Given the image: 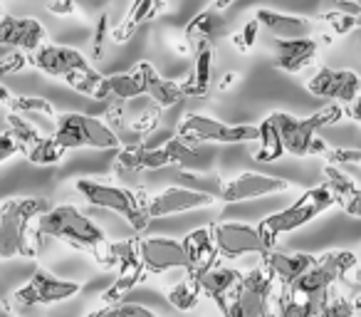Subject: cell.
I'll use <instances>...</instances> for the list:
<instances>
[{"instance_id":"1","label":"cell","mask_w":361,"mask_h":317,"mask_svg":"<svg viewBox=\"0 0 361 317\" xmlns=\"http://www.w3.org/2000/svg\"><path fill=\"white\" fill-rule=\"evenodd\" d=\"M37 236L57 238V241L67 243L77 251L90 253L94 261L109 246L104 231L75 206H57L42 213L40 221H37Z\"/></svg>"},{"instance_id":"2","label":"cell","mask_w":361,"mask_h":317,"mask_svg":"<svg viewBox=\"0 0 361 317\" xmlns=\"http://www.w3.org/2000/svg\"><path fill=\"white\" fill-rule=\"evenodd\" d=\"M47 211L40 198H8L0 208V256L6 258H35L37 246L30 238L32 218Z\"/></svg>"},{"instance_id":"3","label":"cell","mask_w":361,"mask_h":317,"mask_svg":"<svg viewBox=\"0 0 361 317\" xmlns=\"http://www.w3.org/2000/svg\"><path fill=\"white\" fill-rule=\"evenodd\" d=\"M344 107L341 102L336 104L324 107L317 114L307 116V119H297L292 114H285V112H272V119H275L277 129L282 134V141H285L287 154L292 156H317V154H326L324 141L314 139V134L324 126H331L336 121L344 119Z\"/></svg>"},{"instance_id":"4","label":"cell","mask_w":361,"mask_h":317,"mask_svg":"<svg viewBox=\"0 0 361 317\" xmlns=\"http://www.w3.org/2000/svg\"><path fill=\"white\" fill-rule=\"evenodd\" d=\"M77 191L92 203V206L106 208V211L121 213L134 231H144L151 221L149 198L144 191H131L124 186H111V184H99L94 179H77Z\"/></svg>"},{"instance_id":"5","label":"cell","mask_w":361,"mask_h":317,"mask_svg":"<svg viewBox=\"0 0 361 317\" xmlns=\"http://www.w3.org/2000/svg\"><path fill=\"white\" fill-rule=\"evenodd\" d=\"M331 206H336V196L329 189V184L324 181V184H319V186H314V189H310V191L302 193L292 206H287V208H282V211L272 213V216L262 218L260 228L267 236V241L275 246L277 236H282V233H292V231H297V228L307 226V223L314 221L317 216H322L324 211H329Z\"/></svg>"},{"instance_id":"6","label":"cell","mask_w":361,"mask_h":317,"mask_svg":"<svg viewBox=\"0 0 361 317\" xmlns=\"http://www.w3.org/2000/svg\"><path fill=\"white\" fill-rule=\"evenodd\" d=\"M52 136L65 149H82V146H90V149H119V136L104 119L92 114H80V112L57 116V126Z\"/></svg>"},{"instance_id":"7","label":"cell","mask_w":361,"mask_h":317,"mask_svg":"<svg viewBox=\"0 0 361 317\" xmlns=\"http://www.w3.org/2000/svg\"><path fill=\"white\" fill-rule=\"evenodd\" d=\"M277 277L262 268H252L247 275L240 277L235 290L231 292L228 300V317H257V315H270V297L275 290Z\"/></svg>"},{"instance_id":"8","label":"cell","mask_w":361,"mask_h":317,"mask_svg":"<svg viewBox=\"0 0 361 317\" xmlns=\"http://www.w3.org/2000/svg\"><path fill=\"white\" fill-rule=\"evenodd\" d=\"M180 139L191 141H213V144H243L260 136V126L250 124H226L206 114H186L178 124Z\"/></svg>"},{"instance_id":"9","label":"cell","mask_w":361,"mask_h":317,"mask_svg":"<svg viewBox=\"0 0 361 317\" xmlns=\"http://www.w3.org/2000/svg\"><path fill=\"white\" fill-rule=\"evenodd\" d=\"M359 263V256L351 251H329L324 256L317 258V263L295 282L290 285L297 295H317V292L329 290L331 285L341 280L351 268H356Z\"/></svg>"},{"instance_id":"10","label":"cell","mask_w":361,"mask_h":317,"mask_svg":"<svg viewBox=\"0 0 361 317\" xmlns=\"http://www.w3.org/2000/svg\"><path fill=\"white\" fill-rule=\"evenodd\" d=\"M213 241L221 253V258H240L247 253L265 256L272 251V243L262 233L260 226H247V223H213Z\"/></svg>"},{"instance_id":"11","label":"cell","mask_w":361,"mask_h":317,"mask_svg":"<svg viewBox=\"0 0 361 317\" xmlns=\"http://www.w3.org/2000/svg\"><path fill=\"white\" fill-rule=\"evenodd\" d=\"M82 290L80 282L65 280V277H55L52 273H47L45 268H37L32 273V277L23 287H18L13 292V300L18 305H52V302H62L67 297L77 295Z\"/></svg>"},{"instance_id":"12","label":"cell","mask_w":361,"mask_h":317,"mask_svg":"<svg viewBox=\"0 0 361 317\" xmlns=\"http://www.w3.org/2000/svg\"><path fill=\"white\" fill-rule=\"evenodd\" d=\"M139 251L149 273H166L173 270V268H180L186 273L193 270V258L186 251L183 241H173V238L166 236L139 238Z\"/></svg>"},{"instance_id":"13","label":"cell","mask_w":361,"mask_h":317,"mask_svg":"<svg viewBox=\"0 0 361 317\" xmlns=\"http://www.w3.org/2000/svg\"><path fill=\"white\" fill-rule=\"evenodd\" d=\"M307 92L314 97L341 102V104H354L361 97V77L351 70L322 67L307 80Z\"/></svg>"},{"instance_id":"14","label":"cell","mask_w":361,"mask_h":317,"mask_svg":"<svg viewBox=\"0 0 361 317\" xmlns=\"http://www.w3.org/2000/svg\"><path fill=\"white\" fill-rule=\"evenodd\" d=\"M216 201L218 198H213L211 193H206V191L169 186L161 193L149 198V213H151V218H164V216H173V213H188V211H196V208L216 206Z\"/></svg>"},{"instance_id":"15","label":"cell","mask_w":361,"mask_h":317,"mask_svg":"<svg viewBox=\"0 0 361 317\" xmlns=\"http://www.w3.org/2000/svg\"><path fill=\"white\" fill-rule=\"evenodd\" d=\"M287 189H290V181H285V179H280V177L245 172L221 189V201L240 203V201H250V198L270 196V193H282V191H287Z\"/></svg>"},{"instance_id":"16","label":"cell","mask_w":361,"mask_h":317,"mask_svg":"<svg viewBox=\"0 0 361 317\" xmlns=\"http://www.w3.org/2000/svg\"><path fill=\"white\" fill-rule=\"evenodd\" d=\"M47 40V30L35 18H13L3 16L0 20V42L3 45H18L23 50H40Z\"/></svg>"},{"instance_id":"17","label":"cell","mask_w":361,"mask_h":317,"mask_svg":"<svg viewBox=\"0 0 361 317\" xmlns=\"http://www.w3.org/2000/svg\"><path fill=\"white\" fill-rule=\"evenodd\" d=\"M32 65L40 72L52 77H67L70 72L82 70V67H90V62L85 60L80 50L65 45H42L40 50H35L32 57Z\"/></svg>"},{"instance_id":"18","label":"cell","mask_w":361,"mask_h":317,"mask_svg":"<svg viewBox=\"0 0 361 317\" xmlns=\"http://www.w3.org/2000/svg\"><path fill=\"white\" fill-rule=\"evenodd\" d=\"M193 280L198 282L203 295H208L218 307L221 312L226 315L228 312V300H231V292L235 290V285L240 282L243 273L233 270V268H223V265H211L208 270L198 273V275H191Z\"/></svg>"},{"instance_id":"19","label":"cell","mask_w":361,"mask_h":317,"mask_svg":"<svg viewBox=\"0 0 361 317\" xmlns=\"http://www.w3.org/2000/svg\"><path fill=\"white\" fill-rule=\"evenodd\" d=\"M314 263H317V258L310 256V253H280V251H275V248L262 256V265L282 282V287L295 285Z\"/></svg>"},{"instance_id":"20","label":"cell","mask_w":361,"mask_h":317,"mask_svg":"<svg viewBox=\"0 0 361 317\" xmlns=\"http://www.w3.org/2000/svg\"><path fill=\"white\" fill-rule=\"evenodd\" d=\"M317 47L314 40L310 37H292V40H277V52H275V67L282 72H290V75H297L305 67H310L314 62Z\"/></svg>"},{"instance_id":"21","label":"cell","mask_w":361,"mask_h":317,"mask_svg":"<svg viewBox=\"0 0 361 317\" xmlns=\"http://www.w3.org/2000/svg\"><path fill=\"white\" fill-rule=\"evenodd\" d=\"M171 167V154L169 149L159 146V149H149V146H124L116 154V169L124 172H149V169H164Z\"/></svg>"},{"instance_id":"22","label":"cell","mask_w":361,"mask_h":317,"mask_svg":"<svg viewBox=\"0 0 361 317\" xmlns=\"http://www.w3.org/2000/svg\"><path fill=\"white\" fill-rule=\"evenodd\" d=\"M218 13L221 11L208 8V11L193 16V20L188 23L186 30H183V45H186L183 50H191L193 55H196L198 50L208 47L221 35V18H218Z\"/></svg>"},{"instance_id":"23","label":"cell","mask_w":361,"mask_h":317,"mask_svg":"<svg viewBox=\"0 0 361 317\" xmlns=\"http://www.w3.org/2000/svg\"><path fill=\"white\" fill-rule=\"evenodd\" d=\"M255 18L265 30H270L280 40H292V37H310L312 35V20L302 16H285L275 11H257Z\"/></svg>"},{"instance_id":"24","label":"cell","mask_w":361,"mask_h":317,"mask_svg":"<svg viewBox=\"0 0 361 317\" xmlns=\"http://www.w3.org/2000/svg\"><path fill=\"white\" fill-rule=\"evenodd\" d=\"M183 246H186V251L191 253V258H193V270L188 273V275H198V273L208 270L211 265H216L218 256H221L216 248V241H213L211 226L191 231L186 238H183Z\"/></svg>"},{"instance_id":"25","label":"cell","mask_w":361,"mask_h":317,"mask_svg":"<svg viewBox=\"0 0 361 317\" xmlns=\"http://www.w3.org/2000/svg\"><path fill=\"white\" fill-rule=\"evenodd\" d=\"M161 11H166V0H134L129 6V11H126L124 20H119V25L111 30V40H114L116 45L126 42L134 35V30L141 23L151 20V18L159 16Z\"/></svg>"},{"instance_id":"26","label":"cell","mask_w":361,"mask_h":317,"mask_svg":"<svg viewBox=\"0 0 361 317\" xmlns=\"http://www.w3.org/2000/svg\"><path fill=\"white\" fill-rule=\"evenodd\" d=\"M109 95L116 100H134V97H146V62H139L131 72L106 77Z\"/></svg>"},{"instance_id":"27","label":"cell","mask_w":361,"mask_h":317,"mask_svg":"<svg viewBox=\"0 0 361 317\" xmlns=\"http://www.w3.org/2000/svg\"><path fill=\"white\" fill-rule=\"evenodd\" d=\"M146 97H151L154 104H159L161 109H169V107L178 104L180 97H183V90H180L178 82L164 80L154 70V65L146 62Z\"/></svg>"},{"instance_id":"28","label":"cell","mask_w":361,"mask_h":317,"mask_svg":"<svg viewBox=\"0 0 361 317\" xmlns=\"http://www.w3.org/2000/svg\"><path fill=\"white\" fill-rule=\"evenodd\" d=\"M285 141H282V134L277 129L272 114L267 119L260 121V136H257V149H255V162H277L285 154Z\"/></svg>"},{"instance_id":"29","label":"cell","mask_w":361,"mask_h":317,"mask_svg":"<svg viewBox=\"0 0 361 317\" xmlns=\"http://www.w3.org/2000/svg\"><path fill=\"white\" fill-rule=\"evenodd\" d=\"M72 90H77L80 95H90L94 100H106L109 95V85H106V77H102L94 67H82V70L70 72L67 77H62Z\"/></svg>"},{"instance_id":"30","label":"cell","mask_w":361,"mask_h":317,"mask_svg":"<svg viewBox=\"0 0 361 317\" xmlns=\"http://www.w3.org/2000/svg\"><path fill=\"white\" fill-rule=\"evenodd\" d=\"M0 97L18 114H42L47 119H57V109L42 97H11L8 87H0Z\"/></svg>"},{"instance_id":"31","label":"cell","mask_w":361,"mask_h":317,"mask_svg":"<svg viewBox=\"0 0 361 317\" xmlns=\"http://www.w3.org/2000/svg\"><path fill=\"white\" fill-rule=\"evenodd\" d=\"M191 141L180 139L176 134V139L166 141V149L171 154V167H178V169H203V159L196 149H191Z\"/></svg>"},{"instance_id":"32","label":"cell","mask_w":361,"mask_h":317,"mask_svg":"<svg viewBox=\"0 0 361 317\" xmlns=\"http://www.w3.org/2000/svg\"><path fill=\"white\" fill-rule=\"evenodd\" d=\"M65 146L55 139V136H42L40 144H35L30 151L25 154V159L30 164H37V167H47V164H57L65 156Z\"/></svg>"},{"instance_id":"33","label":"cell","mask_w":361,"mask_h":317,"mask_svg":"<svg viewBox=\"0 0 361 317\" xmlns=\"http://www.w3.org/2000/svg\"><path fill=\"white\" fill-rule=\"evenodd\" d=\"M201 295L203 292H201V287H198V282L188 275L183 282H178V285L171 287L169 295H166V300H169L176 310H191V307L198 305V297Z\"/></svg>"},{"instance_id":"34","label":"cell","mask_w":361,"mask_h":317,"mask_svg":"<svg viewBox=\"0 0 361 317\" xmlns=\"http://www.w3.org/2000/svg\"><path fill=\"white\" fill-rule=\"evenodd\" d=\"M324 181L329 184V189L334 191L336 203H339V206L346 201V198H351L356 191H359V186H356V184L351 181L344 172H339L334 164H326V167H324Z\"/></svg>"},{"instance_id":"35","label":"cell","mask_w":361,"mask_h":317,"mask_svg":"<svg viewBox=\"0 0 361 317\" xmlns=\"http://www.w3.org/2000/svg\"><path fill=\"white\" fill-rule=\"evenodd\" d=\"M8 126H11V129L16 131L18 139H20L23 144H25V154L32 149V146L40 144V141H42V134H40V131H37L35 126H32L27 119H23V116L18 114V112H16V114L8 116Z\"/></svg>"},{"instance_id":"36","label":"cell","mask_w":361,"mask_h":317,"mask_svg":"<svg viewBox=\"0 0 361 317\" xmlns=\"http://www.w3.org/2000/svg\"><path fill=\"white\" fill-rule=\"evenodd\" d=\"M260 20L257 18H252V20H247L245 25L240 28V30L233 35V47H235L238 52H250L252 47H255L257 42V32H260Z\"/></svg>"},{"instance_id":"37","label":"cell","mask_w":361,"mask_h":317,"mask_svg":"<svg viewBox=\"0 0 361 317\" xmlns=\"http://www.w3.org/2000/svg\"><path fill=\"white\" fill-rule=\"evenodd\" d=\"M319 18H322V20L329 23L331 30H334L336 35H346V32H351L354 28H359V25H356V18H359V16H354V13L324 11V13H319Z\"/></svg>"},{"instance_id":"38","label":"cell","mask_w":361,"mask_h":317,"mask_svg":"<svg viewBox=\"0 0 361 317\" xmlns=\"http://www.w3.org/2000/svg\"><path fill=\"white\" fill-rule=\"evenodd\" d=\"M356 310L354 300H349V297L341 295L336 287H331L329 295H326V302H324V315L329 317H344V315H351V312Z\"/></svg>"},{"instance_id":"39","label":"cell","mask_w":361,"mask_h":317,"mask_svg":"<svg viewBox=\"0 0 361 317\" xmlns=\"http://www.w3.org/2000/svg\"><path fill=\"white\" fill-rule=\"evenodd\" d=\"M99 315H119V317H151V310L139 302H126V300H119L114 305L104 307L99 310Z\"/></svg>"},{"instance_id":"40","label":"cell","mask_w":361,"mask_h":317,"mask_svg":"<svg viewBox=\"0 0 361 317\" xmlns=\"http://www.w3.org/2000/svg\"><path fill=\"white\" fill-rule=\"evenodd\" d=\"M13 154H25V144L16 136V131L6 124L3 136H0V162H8Z\"/></svg>"},{"instance_id":"41","label":"cell","mask_w":361,"mask_h":317,"mask_svg":"<svg viewBox=\"0 0 361 317\" xmlns=\"http://www.w3.org/2000/svg\"><path fill=\"white\" fill-rule=\"evenodd\" d=\"M27 65H32V57H27L25 52H23V47H18L16 52L3 55V60H0V72H3V75H13V72L25 70Z\"/></svg>"},{"instance_id":"42","label":"cell","mask_w":361,"mask_h":317,"mask_svg":"<svg viewBox=\"0 0 361 317\" xmlns=\"http://www.w3.org/2000/svg\"><path fill=\"white\" fill-rule=\"evenodd\" d=\"M106 30H109V16H106V13H99V20H97V28H94V37H92V55H94V60H99V57L104 55Z\"/></svg>"},{"instance_id":"43","label":"cell","mask_w":361,"mask_h":317,"mask_svg":"<svg viewBox=\"0 0 361 317\" xmlns=\"http://www.w3.org/2000/svg\"><path fill=\"white\" fill-rule=\"evenodd\" d=\"M159 116H161V107L156 104L154 109H149V112H144V114L139 116V119L131 124V129L136 131L139 136H146V134H151V131L159 126Z\"/></svg>"},{"instance_id":"44","label":"cell","mask_w":361,"mask_h":317,"mask_svg":"<svg viewBox=\"0 0 361 317\" xmlns=\"http://www.w3.org/2000/svg\"><path fill=\"white\" fill-rule=\"evenodd\" d=\"M329 164H354L361 167V151L359 149H329L326 151Z\"/></svg>"},{"instance_id":"45","label":"cell","mask_w":361,"mask_h":317,"mask_svg":"<svg viewBox=\"0 0 361 317\" xmlns=\"http://www.w3.org/2000/svg\"><path fill=\"white\" fill-rule=\"evenodd\" d=\"M47 11L52 13V16H75L77 13V3L75 0H50L47 3Z\"/></svg>"},{"instance_id":"46","label":"cell","mask_w":361,"mask_h":317,"mask_svg":"<svg viewBox=\"0 0 361 317\" xmlns=\"http://www.w3.org/2000/svg\"><path fill=\"white\" fill-rule=\"evenodd\" d=\"M341 208H344L349 216H356V218H361V189L354 193L351 198H346L344 203H341Z\"/></svg>"},{"instance_id":"47","label":"cell","mask_w":361,"mask_h":317,"mask_svg":"<svg viewBox=\"0 0 361 317\" xmlns=\"http://www.w3.org/2000/svg\"><path fill=\"white\" fill-rule=\"evenodd\" d=\"M238 80H240V75H235V72H228V75L226 77H223V80L221 82H218V90H228V87H231L233 85V82H238Z\"/></svg>"},{"instance_id":"48","label":"cell","mask_w":361,"mask_h":317,"mask_svg":"<svg viewBox=\"0 0 361 317\" xmlns=\"http://www.w3.org/2000/svg\"><path fill=\"white\" fill-rule=\"evenodd\" d=\"M351 116H354V119H356V121H359V124H361V97H359V100L354 102V104H351Z\"/></svg>"},{"instance_id":"49","label":"cell","mask_w":361,"mask_h":317,"mask_svg":"<svg viewBox=\"0 0 361 317\" xmlns=\"http://www.w3.org/2000/svg\"><path fill=\"white\" fill-rule=\"evenodd\" d=\"M233 3H235V0H216V3H213V8L223 13V11H228V8H231Z\"/></svg>"},{"instance_id":"50","label":"cell","mask_w":361,"mask_h":317,"mask_svg":"<svg viewBox=\"0 0 361 317\" xmlns=\"http://www.w3.org/2000/svg\"><path fill=\"white\" fill-rule=\"evenodd\" d=\"M354 305H356V310H361V290L354 295Z\"/></svg>"},{"instance_id":"51","label":"cell","mask_w":361,"mask_h":317,"mask_svg":"<svg viewBox=\"0 0 361 317\" xmlns=\"http://www.w3.org/2000/svg\"><path fill=\"white\" fill-rule=\"evenodd\" d=\"M94 3H102V6H106V3H111V0H94Z\"/></svg>"},{"instance_id":"52","label":"cell","mask_w":361,"mask_h":317,"mask_svg":"<svg viewBox=\"0 0 361 317\" xmlns=\"http://www.w3.org/2000/svg\"><path fill=\"white\" fill-rule=\"evenodd\" d=\"M356 25H359V28H361V16H359V18H356Z\"/></svg>"}]
</instances>
